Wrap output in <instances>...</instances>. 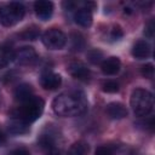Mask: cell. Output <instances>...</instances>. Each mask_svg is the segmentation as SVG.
I'll list each match as a JSON object with an SVG mask.
<instances>
[{
	"mask_svg": "<svg viewBox=\"0 0 155 155\" xmlns=\"http://www.w3.org/2000/svg\"><path fill=\"white\" fill-rule=\"evenodd\" d=\"M88 150V144L84 140H79L71 144V147L68 150V155H87Z\"/></svg>",
	"mask_w": 155,
	"mask_h": 155,
	"instance_id": "cell-17",
	"label": "cell"
},
{
	"mask_svg": "<svg viewBox=\"0 0 155 155\" xmlns=\"http://www.w3.org/2000/svg\"><path fill=\"white\" fill-rule=\"evenodd\" d=\"M42 44L50 50H61L67 44V36L62 30L51 28L42 34Z\"/></svg>",
	"mask_w": 155,
	"mask_h": 155,
	"instance_id": "cell-5",
	"label": "cell"
},
{
	"mask_svg": "<svg viewBox=\"0 0 155 155\" xmlns=\"http://www.w3.org/2000/svg\"><path fill=\"white\" fill-rule=\"evenodd\" d=\"M11 155H30V153L25 149H17V150L12 151Z\"/></svg>",
	"mask_w": 155,
	"mask_h": 155,
	"instance_id": "cell-26",
	"label": "cell"
},
{
	"mask_svg": "<svg viewBox=\"0 0 155 155\" xmlns=\"http://www.w3.org/2000/svg\"><path fill=\"white\" fill-rule=\"evenodd\" d=\"M122 36V30L120 29V27H114L111 30V38L114 40H119Z\"/></svg>",
	"mask_w": 155,
	"mask_h": 155,
	"instance_id": "cell-24",
	"label": "cell"
},
{
	"mask_svg": "<svg viewBox=\"0 0 155 155\" xmlns=\"http://www.w3.org/2000/svg\"><path fill=\"white\" fill-rule=\"evenodd\" d=\"M39 35V31L36 29H30V28H27L23 33H21V36L23 38V40H34L36 39Z\"/></svg>",
	"mask_w": 155,
	"mask_h": 155,
	"instance_id": "cell-19",
	"label": "cell"
},
{
	"mask_svg": "<svg viewBox=\"0 0 155 155\" xmlns=\"http://www.w3.org/2000/svg\"><path fill=\"white\" fill-rule=\"evenodd\" d=\"M13 59H15V51L7 45H1L0 46V69L8 65Z\"/></svg>",
	"mask_w": 155,
	"mask_h": 155,
	"instance_id": "cell-16",
	"label": "cell"
},
{
	"mask_svg": "<svg viewBox=\"0 0 155 155\" xmlns=\"http://www.w3.org/2000/svg\"><path fill=\"white\" fill-rule=\"evenodd\" d=\"M142 75L148 78V79H151L154 76V65L151 63H148V64H144L142 67Z\"/></svg>",
	"mask_w": 155,
	"mask_h": 155,
	"instance_id": "cell-20",
	"label": "cell"
},
{
	"mask_svg": "<svg viewBox=\"0 0 155 155\" xmlns=\"http://www.w3.org/2000/svg\"><path fill=\"white\" fill-rule=\"evenodd\" d=\"M5 140H6V137H5L4 132H2V130L0 128V145H2L5 143Z\"/></svg>",
	"mask_w": 155,
	"mask_h": 155,
	"instance_id": "cell-27",
	"label": "cell"
},
{
	"mask_svg": "<svg viewBox=\"0 0 155 155\" xmlns=\"http://www.w3.org/2000/svg\"><path fill=\"white\" fill-rule=\"evenodd\" d=\"M61 84H62L61 75L56 74V73H52V71L44 73L40 78V85L45 90H56L61 86Z\"/></svg>",
	"mask_w": 155,
	"mask_h": 155,
	"instance_id": "cell-6",
	"label": "cell"
},
{
	"mask_svg": "<svg viewBox=\"0 0 155 155\" xmlns=\"http://www.w3.org/2000/svg\"><path fill=\"white\" fill-rule=\"evenodd\" d=\"M150 54V46L145 40L137 41L132 47V56L137 59H144Z\"/></svg>",
	"mask_w": 155,
	"mask_h": 155,
	"instance_id": "cell-13",
	"label": "cell"
},
{
	"mask_svg": "<svg viewBox=\"0 0 155 155\" xmlns=\"http://www.w3.org/2000/svg\"><path fill=\"white\" fill-rule=\"evenodd\" d=\"M87 108V99L81 91L61 93L52 102V110L59 116H76Z\"/></svg>",
	"mask_w": 155,
	"mask_h": 155,
	"instance_id": "cell-1",
	"label": "cell"
},
{
	"mask_svg": "<svg viewBox=\"0 0 155 155\" xmlns=\"http://www.w3.org/2000/svg\"><path fill=\"white\" fill-rule=\"evenodd\" d=\"M88 58H90V61L92 63H98L101 61V58H102V52H99L97 50H93V51H91L88 53Z\"/></svg>",
	"mask_w": 155,
	"mask_h": 155,
	"instance_id": "cell-23",
	"label": "cell"
},
{
	"mask_svg": "<svg viewBox=\"0 0 155 155\" xmlns=\"http://www.w3.org/2000/svg\"><path fill=\"white\" fill-rule=\"evenodd\" d=\"M120 68H121V63L120 59L116 57H109L104 59L101 64V69L105 75H115L120 71Z\"/></svg>",
	"mask_w": 155,
	"mask_h": 155,
	"instance_id": "cell-10",
	"label": "cell"
},
{
	"mask_svg": "<svg viewBox=\"0 0 155 155\" xmlns=\"http://www.w3.org/2000/svg\"><path fill=\"white\" fill-rule=\"evenodd\" d=\"M154 29H155L154 21L148 22V24H147V25H145V28H144V34H145V36H147V38H149V39H151V38L154 36Z\"/></svg>",
	"mask_w": 155,
	"mask_h": 155,
	"instance_id": "cell-22",
	"label": "cell"
},
{
	"mask_svg": "<svg viewBox=\"0 0 155 155\" xmlns=\"http://www.w3.org/2000/svg\"><path fill=\"white\" fill-rule=\"evenodd\" d=\"M130 104L137 116H147L153 110L154 97L144 88H136L131 94Z\"/></svg>",
	"mask_w": 155,
	"mask_h": 155,
	"instance_id": "cell-3",
	"label": "cell"
},
{
	"mask_svg": "<svg viewBox=\"0 0 155 155\" xmlns=\"http://www.w3.org/2000/svg\"><path fill=\"white\" fill-rule=\"evenodd\" d=\"M44 107H45L44 101L40 97L34 96L29 101L21 103V107H18V109H16L12 113V116L27 124H31L41 116L44 111Z\"/></svg>",
	"mask_w": 155,
	"mask_h": 155,
	"instance_id": "cell-2",
	"label": "cell"
},
{
	"mask_svg": "<svg viewBox=\"0 0 155 155\" xmlns=\"http://www.w3.org/2000/svg\"><path fill=\"white\" fill-rule=\"evenodd\" d=\"M47 155H59V153H58L57 150H51V151H50Z\"/></svg>",
	"mask_w": 155,
	"mask_h": 155,
	"instance_id": "cell-28",
	"label": "cell"
},
{
	"mask_svg": "<svg viewBox=\"0 0 155 155\" xmlns=\"http://www.w3.org/2000/svg\"><path fill=\"white\" fill-rule=\"evenodd\" d=\"M36 57H38V54H36L35 50L30 46H24L15 53V59L19 64H30L36 59Z\"/></svg>",
	"mask_w": 155,
	"mask_h": 155,
	"instance_id": "cell-8",
	"label": "cell"
},
{
	"mask_svg": "<svg viewBox=\"0 0 155 155\" xmlns=\"http://www.w3.org/2000/svg\"><path fill=\"white\" fill-rule=\"evenodd\" d=\"M113 154H114V149L109 145L98 147L94 151V155H113Z\"/></svg>",
	"mask_w": 155,
	"mask_h": 155,
	"instance_id": "cell-21",
	"label": "cell"
},
{
	"mask_svg": "<svg viewBox=\"0 0 155 155\" xmlns=\"http://www.w3.org/2000/svg\"><path fill=\"white\" fill-rule=\"evenodd\" d=\"M69 73L73 78L78 79V80H81V81H87L90 79V70L88 68L81 63V62H73L69 64Z\"/></svg>",
	"mask_w": 155,
	"mask_h": 155,
	"instance_id": "cell-9",
	"label": "cell"
},
{
	"mask_svg": "<svg viewBox=\"0 0 155 155\" xmlns=\"http://www.w3.org/2000/svg\"><path fill=\"white\" fill-rule=\"evenodd\" d=\"M102 90L108 93H115L119 91V84L113 80H108L102 85Z\"/></svg>",
	"mask_w": 155,
	"mask_h": 155,
	"instance_id": "cell-18",
	"label": "cell"
},
{
	"mask_svg": "<svg viewBox=\"0 0 155 155\" xmlns=\"http://www.w3.org/2000/svg\"><path fill=\"white\" fill-rule=\"evenodd\" d=\"M71 41H73V48H75V50H81V46L79 45V41H84V40H82V38H81L80 35H73Z\"/></svg>",
	"mask_w": 155,
	"mask_h": 155,
	"instance_id": "cell-25",
	"label": "cell"
},
{
	"mask_svg": "<svg viewBox=\"0 0 155 155\" xmlns=\"http://www.w3.org/2000/svg\"><path fill=\"white\" fill-rule=\"evenodd\" d=\"M34 11L41 21H47L53 13V4L47 0H39L34 4Z\"/></svg>",
	"mask_w": 155,
	"mask_h": 155,
	"instance_id": "cell-7",
	"label": "cell"
},
{
	"mask_svg": "<svg viewBox=\"0 0 155 155\" xmlns=\"http://www.w3.org/2000/svg\"><path fill=\"white\" fill-rule=\"evenodd\" d=\"M107 113L111 119H124L127 116V109L122 103L113 102L107 105Z\"/></svg>",
	"mask_w": 155,
	"mask_h": 155,
	"instance_id": "cell-12",
	"label": "cell"
},
{
	"mask_svg": "<svg viewBox=\"0 0 155 155\" xmlns=\"http://www.w3.org/2000/svg\"><path fill=\"white\" fill-rule=\"evenodd\" d=\"M33 97H34V91L29 84H21L15 90V99L19 103H24Z\"/></svg>",
	"mask_w": 155,
	"mask_h": 155,
	"instance_id": "cell-11",
	"label": "cell"
},
{
	"mask_svg": "<svg viewBox=\"0 0 155 155\" xmlns=\"http://www.w3.org/2000/svg\"><path fill=\"white\" fill-rule=\"evenodd\" d=\"M74 21L81 27H90L92 23V13L90 8H79L74 13Z\"/></svg>",
	"mask_w": 155,
	"mask_h": 155,
	"instance_id": "cell-14",
	"label": "cell"
},
{
	"mask_svg": "<svg viewBox=\"0 0 155 155\" xmlns=\"http://www.w3.org/2000/svg\"><path fill=\"white\" fill-rule=\"evenodd\" d=\"M29 124L17 119V117H13L8 122V131L12 133V134H22V133H25L28 132L29 130Z\"/></svg>",
	"mask_w": 155,
	"mask_h": 155,
	"instance_id": "cell-15",
	"label": "cell"
},
{
	"mask_svg": "<svg viewBox=\"0 0 155 155\" xmlns=\"http://www.w3.org/2000/svg\"><path fill=\"white\" fill-rule=\"evenodd\" d=\"M25 8L21 2H8L0 5V24L5 27H11L22 21L24 17Z\"/></svg>",
	"mask_w": 155,
	"mask_h": 155,
	"instance_id": "cell-4",
	"label": "cell"
}]
</instances>
